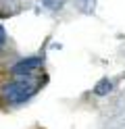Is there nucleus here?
Returning <instances> with one entry per match:
<instances>
[{
    "instance_id": "nucleus-1",
    "label": "nucleus",
    "mask_w": 125,
    "mask_h": 129,
    "mask_svg": "<svg viewBox=\"0 0 125 129\" xmlns=\"http://www.w3.org/2000/svg\"><path fill=\"white\" fill-rule=\"evenodd\" d=\"M33 92H36V83L29 81V79L13 81V83H6V85L2 87V96H4L11 104H21V102H25Z\"/></svg>"
},
{
    "instance_id": "nucleus-2",
    "label": "nucleus",
    "mask_w": 125,
    "mask_h": 129,
    "mask_svg": "<svg viewBox=\"0 0 125 129\" xmlns=\"http://www.w3.org/2000/svg\"><path fill=\"white\" fill-rule=\"evenodd\" d=\"M38 67H42V58L40 56H29V58H25V60H19L13 67V73L17 75H25V73H33Z\"/></svg>"
},
{
    "instance_id": "nucleus-4",
    "label": "nucleus",
    "mask_w": 125,
    "mask_h": 129,
    "mask_svg": "<svg viewBox=\"0 0 125 129\" xmlns=\"http://www.w3.org/2000/svg\"><path fill=\"white\" fill-rule=\"evenodd\" d=\"M77 4L81 6V11H86V13H90L94 9V0H77Z\"/></svg>"
},
{
    "instance_id": "nucleus-3",
    "label": "nucleus",
    "mask_w": 125,
    "mask_h": 129,
    "mask_svg": "<svg viewBox=\"0 0 125 129\" xmlns=\"http://www.w3.org/2000/svg\"><path fill=\"white\" fill-rule=\"evenodd\" d=\"M111 90H113V83L108 81V79H102V81H98L96 87H94V92H96L98 96H104V94H108Z\"/></svg>"
},
{
    "instance_id": "nucleus-5",
    "label": "nucleus",
    "mask_w": 125,
    "mask_h": 129,
    "mask_svg": "<svg viewBox=\"0 0 125 129\" xmlns=\"http://www.w3.org/2000/svg\"><path fill=\"white\" fill-rule=\"evenodd\" d=\"M4 42H6V34H4V29H2V25H0V48L4 46Z\"/></svg>"
}]
</instances>
